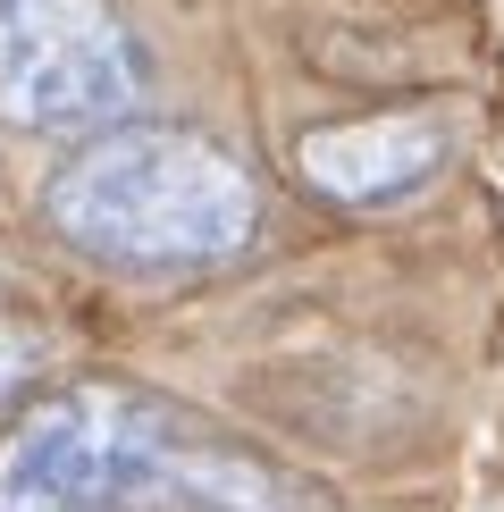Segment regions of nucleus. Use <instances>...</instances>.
<instances>
[{"label":"nucleus","instance_id":"obj_1","mask_svg":"<svg viewBox=\"0 0 504 512\" xmlns=\"http://www.w3.org/2000/svg\"><path fill=\"white\" fill-rule=\"evenodd\" d=\"M51 227L126 277L219 269L261 227V185L194 126H118L51 177Z\"/></svg>","mask_w":504,"mask_h":512},{"label":"nucleus","instance_id":"obj_2","mask_svg":"<svg viewBox=\"0 0 504 512\" xmlns=\"http://www.w3.org/2000/svg\"><path fill=\"white\" fill-rule=\"evenodd\" d=\"M143 101V42L110 0H0V118L93 135Z\"/></svg>","mask_w":504,"mask_h":512},{"label":"nucleus","instance_id":"obj_3","mask_svg":"<svg viewBox=\"0 0 504 512\" xmlns=\"http://www.w3.org/2000/svg\"><path fill=\"white\" fill-rule=\"evenodd\" d=\"M126 403L118 387L42 395L0 437V512H126Z\"/></svg>","mask_w":504,"mask_h":512},{"label":"nucleus","instance_id":"obj_4","mask_svg":"<svg viewBox=\"0 0 504 512\" xmlns=\"http://www.w3.org/2000/svg\"><path fill=\"white\" fill-rule=\"evenodd\" d=\"M454 135L446 118L429 110H387V118H336V126H311L303 143H294V168H303V185L336 210H395L412 202L420 185L446 168Z\"/></svg>","mask_w":504,"mask_h":512},{"label":"nucleus","instance_id":"obj_5","mask_svg":"<svg viewBox=\"0 0 504 512\" xmlns=\"http://www.w3.org/2000/svg\"><path fill=\"white\" fill-rule=\"evenodd\" d=\"M26 370H34V336H26V328H9V311H0V395H9Z\"/></svg>","mask_w":504,"mask_h":512}]
</instances>
